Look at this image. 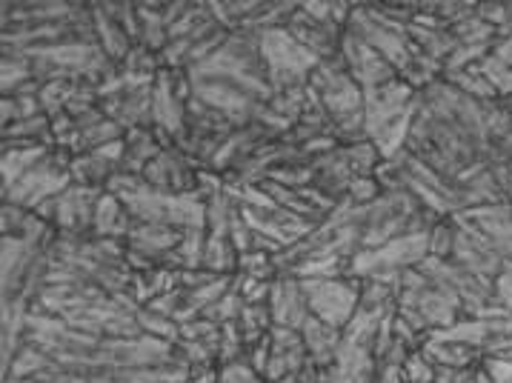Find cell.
<instances>
[{"label": "cell", "mask_w": 512, "mask_h": 383, "mask_svg": "<svg viewBox=\"0 0 512 383\" xmlns=\"http://www.w3.org/2000/svg\"><path fill=\"white\" fill-rule=\"evenodd\" d=\"M309 315L344 332L361 306V278H301Z\"/></svg>", "instance_id": "obj_1"}, {"label": "cell", "mask_w": 512, "mask_h": 383, "mask_svg": "<svg viewBox=\"0 0 512 383\" xmlns=\"http://www.w3.org/2000/svg\"><path fill=\"white\" fill-rule=\"evenodd\" d=\"M341 55L347 61L352 81L358 83L364 92L378 89V86L398 78L395 66H390L375 49H369L367 43L361 41V38H355L352 32H344V38H341Z\"/></svg>", "instance_id": "obj_2"}, {"label": "cell", "mask_w": 512, "mask_h": 383, "mask_svg": "<svg viewBox=\"0 0 512 383\" xmlns=\"http://www.w3.org/2000/svg\"><path fill=\"white\" fill-rule=\"evenodd\" d=\"M269 312H272V323L275 326H287V329H304L309 318L307 295L301 278L295 275H278L272 281V292H269Z\"/></svg>", "instance_id": "obj_3"}, {"label": "cell", "mask_w": 512, "mask_h": 383, "mask_svg": "<svg viewBox=\"0 0 512 383\" xmlns=\"http://www.w3.org/2000/svg\"><path fill=\"white\" fill-rule=\"evenodd\" d=\"M309 166H312V172H315V183H312V186H318L324 195L335 198V201H344V198H347L349 186L355 181V172H352V166H349L347 149H344V146H338V149L329 152V155L315 158Z\"/></svg>", "instance_id": "obj_4"}, {"label": "cell", "mask_w": 512, "mask_h": 383, "mask_svg": "<svg viewBox=\"0 0 512 383\" xmlns=\"http://www.w3.org/2000/svg\"><path fill=\"white\" fill-rule=\"evenodd\" d=\"M301 335H304V343H307L309 361L315 363V366L327 369V366L335 363L338 349H341V343H344V332H341V329L318 321L315 315H309L307 323H304V329H301Z\"/></svg>", "instance_id": "obj_5"}, {"label": "cell", "mask_w": 512, "mask_h": 383, "mask_svg": "<svg viewBox=\"0 0 512 383\" xmlns=\"http://www.w3.org/2000/svg\"><path fill=\"white\" fill-rule=\"evenodd\" d=\"M129 226H132V215L126 212L121 198L112 195V192H103L101 201L95 206V226H92L95 238H118V241H126Z\"/></svg>", "instance_id": "obj_6"}, {"label": "cell", "mask_w": 512, "mask_h": 383, "mask_svg": "<svg viewBox=\"0 0 512 383\" xmlns=\"http://www.w3.org/2000/svg\"><path fill=\"white\" fill-rule=\"evenodd\" d=\"M92 18H95L98 46L103 49V55H106L112 63L123 66V61H126V58H129V52H132V46H138V43L129 41V35L123 32L121 26L103 12L101 3H92Z\"/></svg>", "instance_id": "obj_7"}, {"label": "cell", "mask_w": 512, "mask_h": 383, "mask_svg": "<svg viewBox=\"0 0 512 383\" xmlns=\"http://www.w3.org/2000/svg\"><path fill=\"white\" fill-rule=\"evenodd\" d=\"M55 146H29V149H3V189H12L26 172H32Z\"/></svg>", "instance_id": "obj_8"}, {"label": "cell", "mask_w": 512, "mask_h": 383, "mask_svg": "<svg viewBox=\"0 0 512 383\" xmlns=\"http://www.w3.org/2000/svg\"><path fill=\"white\" fill-rule=\"evenodd\" d=\"M138 18H141V46L149 52L161 55L169 43V32L164 23V3H138Z\"/></svg>", "instance_id": "obj_9"}, {"label": "cell", "mask_w": 512, "mask_h": 383, "mask_svg": "<svg viewBox=\"0 0 512 383\" xmlns=\"http://www.w3.org/2000/svg\"><path fill=\"white\" fill-rule=\"evenodd\" d=\"M238 249L232 246V241L226 235H209L206 238L204 252V269L212 275H238Z\"/></svg>", "instance_id": "obj_10"}, {"label": "cell", "mask_w": 512, "mask_h": 383, "mask_svg": "<svg viewBox=\"0 0 512 383\" xmlns=\"http://www.w3.org/2000/svg\"><path fill=\"white\" fill-rule=\"evenodd\" d=\"M32 81V61L15 49H3V95H15Z\"/></svg>", "instance_id": "obj_11"}, {"label": "cell", "mask_w": 512, "mask_h": 383, "mask_svg": "<svg viewBox=\"0 0 512 383\" xmlns=\"http://www.w3.org/2000/svg\"><path fill=\"white\" fill-rule=\"evenodd\" d=\"M347 149V158L349 166H352V172H355V178H372L378 169H381V152H378V146L372 141L364 143H355V146H344Z\"/></svg>", "instance_id": "obj_12"}, {"label": "cell", "mask_w": 512, "mask_h": 383, "mask_svg": "<svg viewBox=\"0 0 512 383\" xmlns=\"http://www.w3.org/2000/svg\"><path fill=\"white\" fill-rule=\"evenodd\" d=\"M75 89H78V83L72 81H52V83H43L41 86V106L43 112L52 118V115H61L69 109V103L75 98Z\"/></svg>", "instance_id": "obj_13"}, {"label": "cell", "mask_w": 512, "mask_h": 383, "mask_svg": "<svg viewBox=\"0 0 512 383\" xmlns=\"http://www.w3.org/2000/svg\"><path fill=\"white\" fill-rule=\"evenodd\" d=\"M455 238H458V226H455L452 218L435 223L430 232V258L450 261L452 252H455Z\"/></svg>", "instance_id": "obj_14"}, {"label": "cell", "mask_w": 512, "mask_h": 383, "mask_svg": "<svg viewBox=\"0 0 512 383\" xmlns=\"http://www.w3.org/2000/svg\"><path fill=\"white\" fill-rule=\"evenodd\" d=\"M438 378V366L424 349H415L404 361V381L407 383H435Z\"/></svg>", "instance_id": "obj_15"}, {"label": "cell", "mask_w": 512, "mask_h": 383, "mask_svg": "<svg viewBox=\"0 0 512 383\" xmlns=\"http://www.w3.org/2000/svg\"><path fill=\"white\" fill-rule=\"evenodd\" d=\"M121 69L123 72H129V75H146V78H155V75L161 72V58L138 43V46H132V52H129V58L123 61Z\"/></svg>", "instance_id": "obj_16"}, {"label": "cell", "mask_w": 512, "mask_h": 383, "mask_svg": "<svg viewBox=\"0 0 512 383\" xmlns=\"http://www.w3.org/2000/svg\"><path fill=\"white\" fill-rule=\"evenodd\" d=\"M478 69L484 72V78L490 81V86L498 92V98H507L512 95V69L507 63H501L498 58L487 55L484 61L478 63Z\"/></svg>", "instance_id": "obj_17"}, {"label": "cell", "mask_w": 512, "mask_h": 383, "mask_svg": "<svg viewBox=\"0 0 512 383\" xmlns=\"http://www.w3.org/2000/svg\"><path fill=\"white\" fill-rule=\"evenodd\" d=\"M381 195H384V186L378 183L375 175H372V178H355L347 192V198L355 203V206H372Z\"/></svg>", "instance_id": "obj_18"}, {"label": "cell", "mask_w": 512, "mask_h": 383, "mask_svg": "<svg viewBox=\"0 0 512 383\" xmlns=\"http://www.w3.org/2000/svg\"><path fill=\"white\" fill-rule=\"evenodd\" d=\"M218 383H267L246 361L218 366Z\"/></svg>", "instance_id": "obj_19"}, {"label": "cell", "mask_w": 512, "mask_h": 383, "mask_svg": "<svg viewBox=\"0 0 512 383\" xmlns=\"http://www.w3.org/2000/svg\"><path fill=\"white\" fill-rule=\"evenodd\" d=\"M475 15L484 23L495 26V29L510 26V6H507V3H478V6H475Z\"/></svg>", "instance_id": "obj_20"}, {"label": "cell", "mask_w": 512, "mask_h": 383, "mask_svg": "<svg viewBox=\"0 0 512 383\" xmlns=\"http://www.w3.org/2000/svg\"><path fill=\"white\" fill-rule=\"evenodd\" d=\"M481 366L487 369L492 383H512V358L507 355H492Z\"/></svg>", "instance_id": "obj_21"}, {"label": "cell", "mask_w": 512, "mask_h": 383, "mask_svg": "<svg viewBox=\"0 0 512 383\" xmlns=\"http://www.w3.org/2000/svg\"><path fill=\"white\" fill-rule=\"evenodd\" d=\"M492 292H495V301L501 303L507 312H512V272L510 269H504L498 278H495V286H492Z\"/></svg>", "instance_id": "obj_22"}, {"label": "cell", "mask_w": 512, "mask_h": 383, "mask_svg": "<svg viewBox=\"0 0 512 383\" xmlns=\"http://www.w3.org/2000/svg\"><path fill=\"white\" fill-rule=\"evenodd\" d=\"M0 109H3V118H0L3 129H6V126H12V123L23 121L21 106H18V101H15L12 95H3V103H0Z\"/></svg>", "instance_id": "obj_23"}, {"label": "cell", "mask_w": 512, "mask_h": 383, "mask_svg": "<svg viewBox=\"0 0 512 383\" xmlns=\"http://www.w3.org/2000/svg\"><path fill=\"white\" fill-rule=\"evenodd\" d=\"M507 6H510V26H507V29H510V32H512V3H507Z\"/></svg>", "instance_id": "obj_24"}, {"label": "cell", "mask_w": 512, "mask_h": 383, "mask_svg": "<svg viewBox=\"0 0 512 383\" xmlns=\"http://www.w3.org/2000/svg\"><path fill=\"white\" fill-rule=\"evenodd\" d=\"M467 383H475V378H472V375H470V378H467Z\"/></svg>", "instance_id": "obj_25"}]
</instances>
